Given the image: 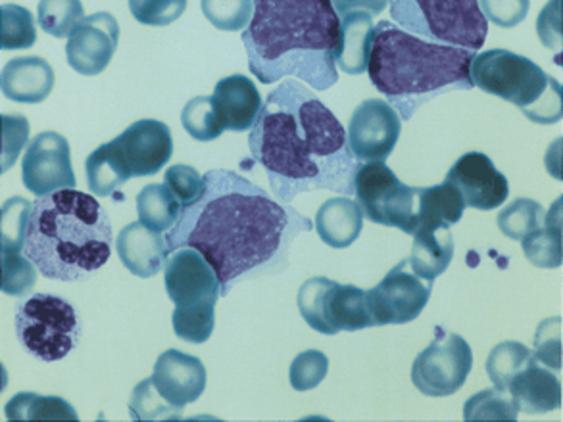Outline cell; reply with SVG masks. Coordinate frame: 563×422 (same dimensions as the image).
I'll return each mask as SVG.
<instances>
[{
  "label": "cell",
  "mask_w": 563,
  "mask_h": 422,
  "mask_svg": "<svg viewBox=\"0 0 563 422\" xmlns=\"http://www.w3.org/2000/svg\"><path fill=\"white\" fill-rule=\"evenodd\" d=\"M205 182L202 198L166 234L169 254L198 249L218 273L221 296L241 280L283 271L292 242L312 231V221L235 171L212 169Z\"/></svg>",
  "instance_id": "obj_1"
},
{
  "label": "cell",
  "mask_w": 563,
  "mask_h": 422,
  "mask_svg": "<svg viewBox=\"0 0 563 422\" xmlns=\"http://www.w3.org/2000/svg\"><path fill=\"white\" fill-rule=\"evenodd\" d=\"M249 148L283 204L312 190L354 195L360 164L346 131L313 89L297 79H283L267 95L252 125Z\"/></svg>",
  "instance_id": "obj_2"
},
{
  "label": "cell",
  "mask_w": 563,
  "mask_h": 422,
  "mask_svg": "<svg viewBox=\"0 0 563 422\" xmlns=\"http://www.w3.org/2000/svg\"><path fill=\"white\" fill-rule=\"evenodd\" d=\"M341 15L331 0H254L243 31L249 68L260 84L298 77L313 91L339 81L335 54Z\"/></svg>",
  "instance_id": "obj_3"
},
{
  "label": "cell",
  "mask_w": 563,
  "mask_h": 422,
  "mask_svg": "<svg viewBox=\"0 0 563 422\" xmlns=\"http://www.w3.org/2000/svg\"><path fill=\"white\" fill-rule=\"evenodd\" d=\"M473 58V51L431 43L383 20L375 25L367 74L400 120L410 121L444 92L472 91Z\"/></svg>",
  "instance_id": "obj_4"
},
{
  "label": "cell",
  "mask_w": 563,
  "mask_h": 422,
  "mask_svg": "<svg viewBox=\"0 0 563 422\" xmlns=\"http://www.w3.org/2000/svg\"><path fill=\"white\" fill-rule=\"evenodd\" d=\"M23 254L46 279L84 280L112 254V223L97 198L62 189L33 202Z\"/></svg>",
  "instance_id": "obj_5"
},
{
  "label": "cell",
  "mask_w": 563,
  "mask_h": 422,
  "mask_svg": "<svg viewBox=\"0 0 563 422\" xmlns=\"http://www.w3.org/2000/svg\"><path fill=\"white\" fill-rule=\"evenodd\" d=\"M472 81L481 91L518 106L533 123L554 125L562 121V84L526 56L504 48L475 54Z\"/></svg>",
  "instance_id": "obj_6"
},
{
  "label": "cell",
  "mask_w": 563,
  "mask_h": 422,
  "mask_svg": "<svg viewBox=\"0 0 563 422\" xmlns=\"http://www.w3.org/2000/svg\"><path fill=\"white\" fill-rule=\"evenodd\" d=\"M390 20L416 37L477 53L488 22L479 0H390Z\"/></svg>",
  "instance_id": "obj_7"
},
{
  "label": "cell",
  "mask_w": 563,
  "mask_h": 422,
  "mask_svg": "<svg viewBox=\"0 0 563 422\" xmlns=\"http://www.w3.org/2000/svg\"><path fill=\"white\" fill-rule=\"evenodd\" d=\"M15 334L41 362H60L76 349L81 324L71 303L58 296L35 295L15 310Z\"/></svg>",
  "instance_id": "obj_8"
},
{
  "label": "cell",
  "mask_w": 563,
  "mask_h": 422,
  "mask_svg": "<svg viewBox=\"0 0 563 422\" xmlns=\"http://www.w3.org/2000/svg\"><path fill=\"white\" fill-rule=\"evenodd\" d=\"M297 303L308 326L325 336L375 326L367 303V290L352 285H339L325 277H313L306 280L298 290Z\"/></svg>",
  "instance_id": "obj_9"
},
{
  "label": "cell",
  "mask_w": 563,
  "mask_h": 422,
  "mask_svg": "<svg viewBox=\"0 0 563 422\" xmlns=\"http://www.w3.org/2000/svg\"><path fill=\"white\" fill-rule=\"evenodd\" d=\"M356 202L372 223L396 226L402 233L418 231V189L398 181L385 162H367L354 179Z\"/></svg>",
  "instance_id": "obj_10"
},
{
  "label": "cell",
  "mask_w": 563,
  "mask_h": 422,
  "mask_svg": "<svg viewBox=\"0 0 563 422\" xmlns=\"http://www.w3.org/2000/svg\"><path fill=\"white\" fill-rule=\"evenodd\" d=\"M434 340L411 365V382L427 398L456 393L473 369L472 346L460 334L434 329Z\"/></svg>",
  "instance_id": "obj_11"
},
{
  "label": "cell",
  "mask_w": 563,
  "mask_h": 422,
  "mask_svg": "<svg viewBox=\"0 0 563 422\" xmlns=\"http://www.w3.org/2000/svg\"><path fill=\"white\" fill-rule=\"evenodd\" d=\"M433 292V282L410 271L408 259L387 273L377 287L367 290V303L375 326L416 321Z\"/></svg>",
  "instance_id": "obj_12"
},
{
  "label": "cell",
  "mask_w": 563,
  "mask_h": 422,
  "mask_svg": "<svg viewBox=\"0 0 563 422\" xmlns=\"http://www.w3.org/2000/svg\"><path fill=\"white\" fill-rule=\"evenodd\" d=\"M166 290L176 310H205L216 308L221 282L198 249L179 248L166 262Z\"/></svg>",
  "instance_id": "obj_13"
},
{
  "label": "cell",
  "mask_w": 563,
  "mask_h": 422,
  "mask_svg": "<svg viewBox=\"0 0 563 422\" xmlns=\"http://www.w3.org/2000/svg\"><path fill=\"white\" fill-rule=\"evenodd\" d=\"M22 181L25 189L37 198L76 187L71 148L60 133L45 131L31 141L23 154Z\"/></svg>",
  "instance_id": "obj_14"
},
{
  "label": "cell",
  "mask_w": 563,
  "mask_h": 422,
  "mask_svg": "<svg viewBox=\"0 0 563 422\" xmlns=\"http://www.w3.org/2000/svg\"><path fill=\"white\" fill-rule=\"evenodd\" d=\"M402 120L393 106L380 99H367L349 121V146L358 162H385L400 138Z\"/></svg>",
  "instance_id": "obj_15"
},
{
  "label": "cell",
  "mask_w": 563,
  "mask_h": 422,
  "mask_svg": "<svg viewBox=\"0 0 563 422\" xmlns=\"http://www.w3.org/2000/svg\"><path fill=\"white\" fill-rule=\"evenodd\" d=\"M120 43V23L108 12L85 15L66 45L69 68L79 76L95 77L108 68Z\"/></svg>",
  "instance_id": "obj_16"
},
{
  "label": "cell",
  "mask_w": 563,
  "mask_h": 422,
  "mask_svg": "<svg viewBox=\"0 0 563 422\" xmlns=\"http://www.w3.org/2000/svg\"><path fill=\"white\" fill-rule=\"evenodd\" d=\"M112 144L130 169L131 177L158 174L174 154L172 131L158 120L135 121L122 135L115 136Z\"/></svg>",
  "instance_id": "obj_17"
},
{
  "label": "cell",
  "mask_w": 563,
  "mask_h": 422,
  "mask_svg": "<svg viewBox=\"0 0 563 422\" xmlns=\"http://www.w3.org/2000/svg\"><path fill=\"white\" fill-rule=\"evenodd\" d=\"M446 181L460 190L464 204L473 210H496L510 195L508 179L483 152L464 154L450 169Z\"/></svg>",
  "instance_id": "obj_18"
},
{
  "label": "cell",
  "mask_w": 563,
  "mask_h": 422,
  "mask_svg": "<svg viewBox=\"0 0 563 422\" xmlns=\"http://www.w3.org/2000/svg\"><path fill=\"white\" fill-rule=\"evenodd\" d=\"M151 378L162 398L179 411L200 400L208 382L205 363L179 349H168L161 354Z\"/></svg>",
  "instance_id": "obj_19"
},
{
  "label": "cell",
  "mask_w": 563,
  "mask_h": 422,
  "mask_svg": "<svg viewBox=\"0 0 563 422\" xmlns=\"http://www.w3.org/2000/svg\"><path fill=\"white\" fill-rule=\"evenodd\" d=\"M115 249L123 267L141 279H151L166 267L168 262V241L141 221L123 226L118 234Z\"/></svg>",
  "instance_id": "obj_20"
},
{
  "label": "cell",
  "mask_w": 563,
  "mask_h": 422,
  "mask_svg": "<svg viewBox=\"0 0 563 422\" xmlns=\"http://www.w3.org/2000/svg\"><path fill=\"white\" fill-rule=\"evenodd\" d=\"M212 100L221 127L236 133L252 129L264 106L256 85L241 74L221 79L213 89Z\"/></svg>",
  "instance_id": "obj_21"
},
{
  "label": "cell",
  "mask_w": 563,
  "mask_h": 422,
  "mask_svg": "<svg viewBox=\"0 0 563 422\" xmlns=\"http://www.w3.org/2000/svg\"><path fill=\"white\" fill-rule=\"evenodd\" d=\"M508 393L518 403L519 413L527 415H544L562 408V382L534 357L511 378Z\"/></svg>",
  "instance_id": "obj_22"
},
{
  "label": "cell",
  "mask_w": 563,
  "mask_h": 422,
  "mask_svg": "<svg viewBox=\"0 0 563 422\" xmlns=\"http://www.w3.org/2000/svg\"><path fill=\"white\" fill-rule=\"evenodd\" d=\"M0 89L8 100L22 104H38L53 92V66L41 56L14 58L2 69Z\"/></svg>",
  "instance_id": "obj_23"
},
{
  "label": "cell",
  "mask_w": 563,
  "mask_h": 422,
  "mask_svg": "<svg viewBox=\"0 0 563 422\" xmlns=\"http://www.w3.org/2000/svg\"><path fill=\"white\" fill-rule=\"evenodd\" d=\"M374 18L362 10L341 15V33L336 46L335 64L346 76H362L367 71L372 43H374Z\"/></svg>",
  "instance_id": "obj_24"
},
{
  "label": "cell",
  "mask_w": 563,
  "mask_h": 422,
  "mask_svg": "<svg viewBox=\"0 0 563 422\" xmlns=\"http://www.w3.org/2000/svg\"><path fill=\"white\" fill-rule=\"evenodd\" d=\"M364 211L349 197L331 198L316 213V231L331 248L343 249L358 241Z\"/></svg>",
  "instance_id": "obj_25"
},
{
  "label": "cell",
  "mask_w": 563,
  "mask_h": 422,
  "mask_svg": "<svg viewBox=\"0 0 563 422\" xmlns=\"http://www.w3.org/2000/svg\"><path fill=\"white\" fill-rule=\"evenodd\" d=\"M452 257H454V238L450 233V226L418 229L413 233V246H411L408 265L421 279L433 282L449 269Z\"/></svg>",
  "instance_id": "obj_26"
},
{
  "label": "cell",
  "mask_w": 563,
  "mask_h": 422,
  "mask_svg": "<svg viewBox=\"0 0 563 422\" xmlns=\"http://www.w3.org/2000/svg\"><path fill=\"white\" fill-rule=\"evenodd\" d=\"M464 198L449 181L418 189V229L454 225L464 215Z\"/></svg>",
  "instance_id": "obj_27"
},
{
  "label": "cell",
  "mask_w": 563,
  "mask_h": 422,
  "mask_svg": "<svg viewBox=\"0 0 563 422\" xmlns=\"http://www.w3.org/2000/svg\"><path fill=\"white\" fill-rule=\"evenodd\" d=\"M523 254L529 264L541 269H556L562 267V198L552 210L547 211V221L541 229L527 234L521 241Z\"/></svg>",
  "instance_id": "obj_28"
},
{
  "label": "cell",
  "mask_w": 563,
  "mask_h": 422,
  "mask_svg": "<svg viewBox=\"0 0 563 422\" xmlns=\"http://www.w3.org/2000/svg\"><path fill=\"white\" fill-rule=\"evenodd\" d=\"M85 171L89 189L99 198L112 197L131 179L130 169L112 143L102 144L92 152L85 164Z\"/></svg>",
  "instance_id": "obj_29"
},
{
  "label": "cell",
  "mask_w": 563,
  "mask_h": 422,
  "mask_svg": "<svg viewBox=\"0 0 563 422\" xmlns=\"http://www.w3.org/2000/svg\"><path fill=\"white\" fill-rule=\"evenodd\" d=\"M181 211L184 208L166 185L154 182L139 192V221L156 233H166L176 225L177 219L181 218Z\"/></svg>",
  "instance_id": "obj_30"
},
{
  "label": "cell",
  "mask_w": 563,
  "mask_h": 422,
  "mask_svg": "<svg viewBox=\"0 0 563 422\" xmlns=\"http://www.w3.org/2000/svg\"><path fill=\"white\" fill-rule=\"evenodd\" d=\"M8 421H77L76 409L56 396L18 393L4 408Z\"/></svg>",
  "instance_id": "obj_31"
},
{
  "label": "cell",
  "mask_w": 563,
  "mask_h": 422,
  "mask_svg": "<svg viewBox=\"0 0 563 422\" xmlns=\"http://www.w3.org/2000/svg\"><path fill=\"white\" fill-rule=\"evenodd\" d=\"M518 403L508 390L488 388L465 401V422L518 421Z\"/></svg>",
  "instance_id": "obj_32"
},
{
  "label": "cell",
  "mask_w": 563,
  "mask_h": 422,
  "mask_svg": "<svg viewBox=\"0 0 563 422\" xmlns=\"http://www.w3.org/2000/svg\"><path fill=\"white\" fill-rule=\"evenodd\" d=\"M547 221V211L531 198H518L498 213V229L511 241H523L527 234L541 229Z\"/></svg>",
  "instance_id": "obj_33"
},
{
  "label": "cell",
  "mask_w": 563,
  "mask_h": 422,
  "mask_svg": "<svg viewBox=\"0 0 563 422\" xmlns=\"http://www.w3.org/2000/svg\"><path fill=\"white\" fill-rule=\"evenodd\" d=\"M37 43L35 18L27 8L18 4L0 7V48L20 51Z\"/></svg>",
  "instance_id": "obj_34"
},
{
  "label": "cell",
  "mask_w": 563,
  "mask_h": 422,
  "mask_svg": "<svg viewBox=\"0 0 563 422\" xmlns=\"http://www.w3.org/2000/svg\"><path fill=\"white\" fill-rule=\"evenodd\" d=\"M84 18L85 8L81 0H41L38 2V25L53 37H69Z\"/></svg>",
  "instance_id": "obj_35"
},
{
  "label": "cell",
  "mask_w": 563,
  "mask_h": 422,
  "mask_svg": "<svg viewBox=\"0 0 563 422\" xmlns=\"http://www.w3.org/2000/svg\"><path fill=\"white\" fill-rule=\"evenodd\" d=\"M533 359V349L523 346L521 342H503L493 347L487 359V375L496 388L508 390L511 378Z\"/></svg>",
  "instance_id": "obj_36"
},
{
  "label": "cell",
  "mask_w": 563,
  "mask_h": 422,
  "mask_svg": "<svg viewBox=\"0 0 563 422\" xmlns=\"http://www.w3.org/2000/svg\"><path fill=\"white\" fill-rule=\"evenodd\" d=\"M130 413L133 421H176L181 419L184 411L169 406L156 390L153 378L141 380L130 398Z\"/></svg>",
  "instance_id": "obj_37"
},
{
  "label": "cell",
  "mask_w": 563,
  "mask_h": 422,
  "mask_svg": "<svg viewBox=\"0 0 563 422\" xmlns=\"http://www.w3.org/2000/svg\"><path fill=\"white\" fill-rule=\"evenodd\" d=\"M181 123L190 138H195L198 143L216 141L225 131L218 120L212 97H197L189 100L181 113Z\"/></svg>",
  "instance_id": "obj_38"
},
{
  "label": "cell",
  "mask_w": 563,
  "mask_h": 422,
  "mask_svg": "<svg viewBox=\"0 0 563 422\" xmlns=\"http://www.w3.org/2000/svg\"><path fill=\"white\" fill-rule=\"evenodd\" d=\"M33 204L25 198H10L2 206L0 218V246L2 252H22L25 248V234Z\"/></svg>",
  "instance_id": "obj_39"
},
{
  "label": "cell",
  "mask_w": 563,
  "mask_h": 422,
  "mask_svg": "<svg viewBox=\"0 0 563 422\" xmlns=\"http://www.w3.org/2000/svg\"><path fill=\"white\" fill-rule=\"evenodd\" d=\"M206 20L220 31H244L254 14V0H202Z\"/></svg>",
  "instance_id": "obj_40"
},
{
  "label": "cell",
  "mask_w": 563,
  "mask_h": 422,
  "mask_svg": "<svg viewBox=\"0 0 563 422\" xmlns=\"http://www.w3.org/2000/svg\"><path fill=\"white\" fill-rule=\"evenodd\" d=\"M37 265L20 252H2V292L7 296L30 295L37 282Z\"/></svg>",
  "instance_id": "obj_41"
},
{
  "label": "cell",
  "mask_w": 563,
  "mask_h": 422,
  "mask_svg": "<svg viewBox=\"0 0 563 422\" xmlns=\"http://www.w3.org/2000/svg\"><path fill=\"white\" fill-rule=\"evenodd\" d=\"M328 355L321 354L318 349H308V352L298 354L292 365H290V386L297 392H308V390L318 388L328 377Z\"/></svg>",
  "instance_id": "obj_42"
},
{
  "label": "cell",
  "mask_w": 563,
  "mask_h": 422,
  "mask_svg": "<svg viewBox=\"0 0 563 422\" xmlns=\"http://www.w3.org/2000/svg\"><path fill=\"white\" fill-rule=\"evenodd\" d=\"M131 14L143 25L166 27L187 10V0H128Z\"/></svg>",
  "instance_id": "obj_43"
},
{
  "label": "cell",
  "mask_w": 563,
  "mask_h": 422,
  "mask_svg": "<svg viewBox=\"0 0 563 422\" xmlns=\"http://www.w3.org/2000/svg\"><path fill=\"white\" fill-rule=\"evenodd\" d=\"M164 185L172 190V195L177 198L181 208L197 204L206 192L205 177L198 174L195 167L184 166V164L166 169Z\"/></svg>",
  "instance_id": "obj_44"
},
{
  "label": "cell",
  "mask_w": 563,
  "mask_h": 422,
  "mask_svg": "<svg viewBox=\"0 0 563 422\" xmlns=\"http://www.w3.org/2000/svg\"><path fill=\"white\" fill-rule=\"evenodd\" d=\"M533 357L550 370H562V319L542 321L534 336Z\"/></svg>",
  "instance_id": "obj_45"
},
{
  "label": "cell",
  "mask_w": 563,
  "mask_h": 422,
  "mask_svg": "<svg viewBox=\"0 0 563 422\" xmlns=\"http://www.w3.org/2000/svg\"><path fill=\"white\" fill-rule=\"evenodd\" d=\"M174 331L177 338L190 342V344H205L213 332V308L205 310H176L172 315Z\"/></svg>",
  "instance_id": "obj_46"
},
{
  "label": "cell",
  "mask_w": 563,
  "mask_h": 422,
  "mask_svg": "<svg viewBox=\"0 0 563 422\" xmlns=\"http://www.w3.org/2000/svg\"><path fill=\"white\" fill-rule=\"evenodd\" d=\"M30 138V121L25 115H2V159L0 171L7 174Z\"/></svg>",
  "instance_id": "obj_47"
},
{
  "label": "cell",
  "mask_w": 563,
  "mask_h": 422,
  "mask_svg": "<svg viewBox=\"0 0 563 422\" xmlns=\"http://www.w3.org/2000/svg\"><path fill=\"white\" fill-rule=\"evenodd\" d=\"M479 7L487 22L511 30L526 20L531 0H479Z\"/></svg>",
  "instance_id": "obj_48"
},
{
  "label": "cell",
  "mask_w": 563,
  "mask_h": 422,
  "mask_svg": "<svg viewBox=\"0 0 563 422\" xmlns=\"http://www.w3.org/2000/svg\"><path fill=\"white\" fill-rule=\"evenodd\" d=\"M537 31L542 45L562 51V0H550L549 7L539 15Z\"/></svg>",
  "instance_id": "obj_49"
},
{
  "label": "cell",
  "mask_w": 563,
  "mask_h": 422,
  "mask_svg": "<svg viewBox=\"0 0 563 422\" xmlns=\"http://www.w3.org/2000/svg\"><path fill=\"white\" fill-rule=\"evenodd\" d=\"M390 0H331V4L335 8L339 15L349 14L354 10H362L367 14L377 15L388 7Z\"/></svg>",
  "instance_id": "obj_50"
}]
</instances>
